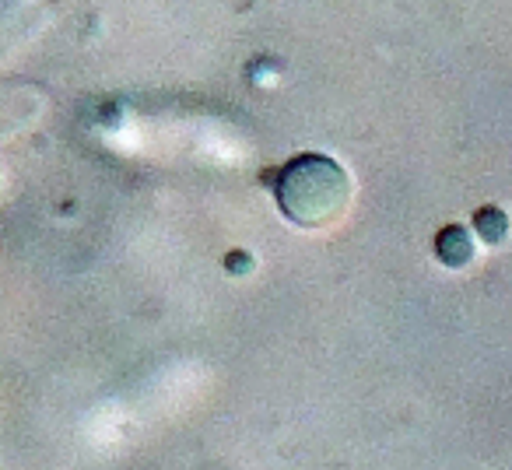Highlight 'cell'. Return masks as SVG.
<instances>
[{
	"label": "cell",
	"instance_id": "6da1fadb",
	"mask_svg": "<svg viewBox=\"0 0 512 470\" xmlns=\"http://www.w3.org/2000/svg\"><path fill=\"white\" fill-rule=\"evenodd\" d=\"M278 204L292 221L306 228L330 225L344 214L351 197L348 172L327 155H299L278 176Z\"/></svg>",
	"mask_w": 512,
	"mask_h": 470
}]
</instances>
